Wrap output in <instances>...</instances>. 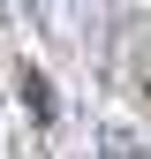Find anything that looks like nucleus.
Returning a JSON list of instances; mask_svg holds the SVG:
<instances>
[{
  "mask_svg": "<svg viewBox=\"0 0 151 159\" xmlns=\"http://www.w3.org/2000/svg\"><path fill=\"white\" fill-rule=\"evenodd\" d=\"M98 159H144V144L121 136V129H106V136H98Z\"/></svg>",
  "mask_w": 151,
  "mask_h": 159,
  "instance_id": "nucleus-1",
  "label": "nucleus"
}]
</instances>
